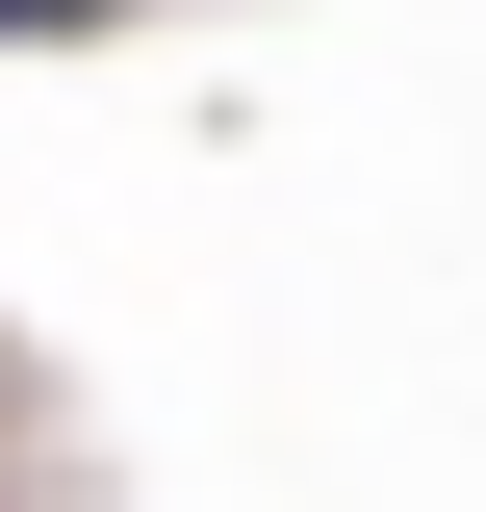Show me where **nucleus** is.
Masks as SVG:
<instances>
[{"label": "nucleus", "mask_w": 486, "mask_h": 512, "mask_svg": "<svg viewBox=\"0 0 486 512\" xmlns=\"http://www.w3.org/2000/svg\"><path fill=\"white\" fill-rule=\"evenodd\" d=\"M0 26H103V0H0Z\"/></svg>", "instance_id": "obj_1"}]
</instances>
